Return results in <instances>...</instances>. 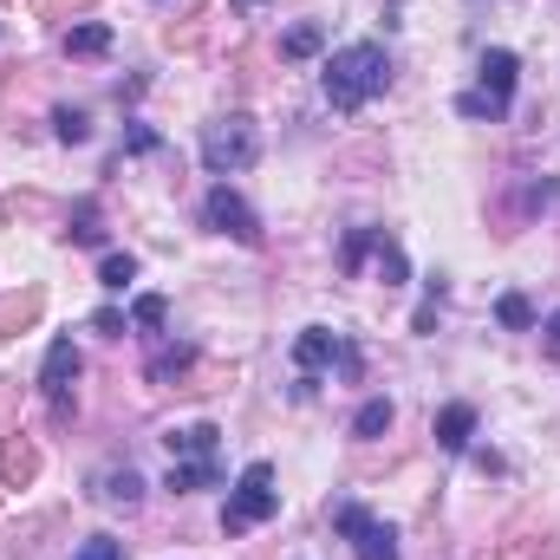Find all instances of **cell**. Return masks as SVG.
<instances>
[{"label":"cell","instance_id":"1","mask_svg":"<svg viewBox=\"0 0 560 560\" xmlns=\"http://www.w3.org/2000/svg\"><path fill=\"white\" fill-rule=\"evenodd\" d=\"M319 79H326V105L352 118V112H365V105L392 85V59H385V46L359 39V46H339Z\"/></svg>","mask_w":560,"mask_h":560},{"label":"cell","instance_id":"2","mask_svg":"<svg viewBox=\"0 0 560 560\" xmlns=\"http://www.w3.org/2000/svg\"><path fill=\"white\" fill-rule=\"evenodd\" d=\"M476 72H482V85L463 92L456 112H463V118H509V105H515V79H522V59H515L509 46H489Z\"/></svg>","mask_w":560,"mask_h":560},{"label":"cell","instance_id":"3","mask_svg":"<svg viewBox=\"0 0 560 560\" xmlns=\"http://www.w3.org/2000/svg\"><path fill=\"white\" fill-rule=\"evenodd\" d=\"M275 509H280L275 469H268V463H248V469L235 476V489H229V509H222V535H248V528L275 522Z\"/></svg>","mask_w":560,"mask_h":560},{"label":"cell","instance_id":"4","mask_svg":"<svg viewBox=\"0 0 560 560\" xmlns=\"http://www.w3.org/2000/svg\"><path fill=\"white\" fill-rule=\"evenodd\" d=\"M255 156H261V131H255L248 112H229V118H215V125L202 131V170H209V176H235V170H248Z\"/></svg>","mask_w":560,"mask_h":560},{"label":"cell","instance_id":"5","mask_svg":"<svg viewBox=\"0 0 560 560\" xmlns=\"http://www.w3.org/2000/svg\"><path fill=\"white\" fill-rule=\"evenodd\" d=\"M79 372H85L79 346L72 339H52L46 346V365H39V392H46L52 423H72V411H79Z\"/></svg>","mask_w":560,"mask_h":560},{"label":"cell","instance_id":"6","mask_svg":"<svg viewBox=\"0 0 560 560\" xmlns=\"http://www.w3.org/2000/svg\"><path fill=\"white\" fill-rule=\"evenodd\" d=\"M332 528L352 541L359 560H398V535H392L372 509H359V502H339V509H332Z\"/></svg>","mask_w":560,"mask_h":560},{"label":"cell","instance_id":"7","mask_svg":"<svg viewBox=\"0 0 560 560\" xmlns=\"http://www.w3.org/2000/svg\"><path fill=\"white\" fill-rule=\"evenodd\" d=\"M202 222H209L215 235H235L242 248H261V215H255V209H248V202H242L229 183H215V189H209V202H202Z\"/></svg>","mask_w":560,"mask_h":560},{"label":"cell","instance_id":"8","mask_svg":"<svg viewBox=\"0 0 560 560\" xmlns=\"http://www.w3.org/2000/svg\"><path fill=\"white\" fill-rule=\"evenodd\" d=\"M293 365L313 378V372H326V365H346V372H359V352L339 339V332H326V326H306L300 339H293Z\"/></svg>","mask_w":560,"mask_h":560},{"label":"cell","instance_id":"9","mask_svg":"<svg viewBox=\"0 0 560 560\" xmlns=\"http://www.w3.org/2000/svg\"><path fill=\"white\" fill-rule=\"evenodd\" d=\"M215 443H222V430H215V423H183V430H163L170 463H215Z\"/></svg>","mask_w":560,"mask_h":560},{"label":"cell","instance_id":"10","mask_svg":"<svg viewBox=\"0 0 560 560\" xmlns=\"http://www.w3.org/2000/svg\"><path fill=\"white\" fill-rule=\"evenodd\" d=\"M92 495H98V502H112V509H138V502H143V476L131 469V463H112V469H98V476H92Z\"/></svg>","mask_w":560,"mask_h":560},{"label":"cell","instance_id":"11","mask_svg":"<svg viewBox=\"0 0 560 560\" xmlns=\"http://www.w3.org/2000/svg\"><path fill=\"white\" fill-rule=\"evenodd\" d=\"M33 476H39V450H33L20 430H13V436H0V482H7V489H26Z\"/></svg>","mask_w":560,"mask_h":560},{"label":"cell","instance_id":"12","mask_svg":"<svg viewBox=\"0 0 560 560\" xmlns=\"http://www.w3.org/2000/svg\"><path fill=\"white\" fill-rule=\"evenodd\" d=\"M39 313H46V293H39V287H20V293H7V300H0V339L26 332Z\"/></svg>","mask_w":560,"mask_h":560},{"label":"cell","instance_id":"13","mask_svg":"<svg viewBox=\"0 0 560 560\" xmlns=\"http://www.w3.org/2000/svg\"><path fill=\"white\" fill-rule=\"evenodd\" d=\"M469 436H476V405H443V411H436V443H443L450 456H463Z\"/></svg>","mask_w":560,"mask_h":560},{"label":"cell","instance_id":"14","mask_svg":"<svg viewBox=\"0 0 560 560\" xmlns=\"http://www.w3.org/2000/svg\"><path fill=\"white\" fill-rule=\"evenodd\" d=\"M365 261H378V280H385V287H405V280H411V261H405V248H398L385 229L372 235V255H365Z\"/></svg>","mask_w":560,"mask_h":560},{"label":"cell","instance_id":"15","mask_svg":"<svg viewBox=\"0 0 560 560\" xmlns=\"http://www.w3.org/2000/svg\"><path fill=\"white\" fill-rule=\"evenodd\" d=\"M222 482V463H170V495H189V489H215Z\"/></svg>","mask_w":560,"mask_h":560},{"label":"cell","instance_id":"16","mask_svg":"<svg viewBox=\"0 0 560 560\" xmlns=\"http://www.w3.org/2000/svg\"><path fill=\"white\" fill-rule=\"evenodd\" d=\"M66 52H72V59H98V52H112V26H105V20L72 26V33H66Z\"/></svg>","mask_w":560,"mask_h":560},{"label":"cell","instance_id":"17","mask_svg":"<svg viewBox=\"0 0 560 560\" xmlns=\"http://www.w3.org/2000/svg\"><path fill=\"white\" fill-rule=\"evenodd\" d=\"M392 418H398V411H392V398H365V405H359V418H352V436H385Z\"/></svg>","mask_w":560,"mask_h":560},{"label":"cell","instance_id":"18","mask_svg":"<svg viewBox=\"0 0 560 560\" xmlns=\"http://www.w3.org/2000/svg\"><path fill=\"white\" fill-rule=\"evenodd\" d=\"M319 46H326V33H319L313 20H300V26H293V33L280 39V59H313Z\"/></svg>","mask_w":560,"mask_h":560},{"label":"cell","instance_id":"19","mask_svg":"<svg viewBox=\"0 0 560 560\" xmlns=\"http://www.w3.org/2000/svg\"><path fill=\"white\" fill-rule=\"evenodd\" d=\"M66 235H72L79 248H98V242H105V229H98V202H79V209H72V229H66Z\"/></svg>","mask_w":560,"mask_h":560},{"label":"cell","instance_id":"20","mask_svg":"<svg viewBox=\"0 0 560 560\" xmlns=\"http://www.w3.org/2000/svg\"><path fill=\"white\" fill-rule=\"evenodd\" d=\"M495 319H502L509 332H528V326H535V306H528V293H502V300H495Z\"/></svg>","mask_w":560,"mask_h":560},{"label":"cell","instance_id":"21","mask_svg":"<svg viewBox=\"0 0 560 560\" xmlns=\"http://www.w3.org/2000/svg\"><path fill=\"white\" fill-rule=\"evenodd\" d=\"M196 365V346H163L156 359H150V378L163 385V378H176V372H189Z\"/></svg>","mask_w":560,"mask_h":560},{"label":"cell","instance_id":"22","mask_svg":"<svg viewBox=\"0 0 560 560\" xmlns=\"http://www.w3.org/2000/svg\"><path fill=\"white\" fill-rule=\"evenodd\" d=\"M131 280H138V261H131V255H105V261H98V287H112V293H125Z\"/></svg>","mask_w":560,"mask_h":560},{"label":"cell","instance_id":"23","mask_svg":"<svg viewBox=\"0 0 560 560\" xmlns=\"http://www.w3.org/2000/svg\"><path fill=\"white\" fill-rule=\"evenodd\" d=\"M52 138H59V143H85V138H92V125H85V112H72V105H59V112H52Z\"/></svg>","mask_w":560,"mask_h":560},{"label":"cell","instance_id":"24","mask_svg":"<svg viewBox=\"0 0 560 560\" xmlns=\"http://www.w3.org/2000/svg\"><path fill=\"white\" fill-rule=\"evenodd\" d=\"M502 560H555V541H535V535H515V541L502 548Z\"/></svg>","mask_w":560,"mask_h":560},{"label":"cell","instance_id":"25","mask_svg":"<svg viewBox=\"0 0 560 560\" xmlns=\"http://www.w3.org/2000/svg\"><path fill=\"white\" fill-rule=\"evenodd\" d=\"M131 319H138L143 332H156V326H163V319H170V306H163V293H143L138 306H131Z\"/></svg>","mask_w":560,"mask_h":560},{"label":"cell","instance_id":"26","mask_svg":"<svg viewBox=\"0 0 560 560\" xmlns=\"http://www.w3.org/2000/svg\"><path fill=\"white\" fill-rule=\"evenodd\" d=\"M72 560H125V541H112V535H92V541H79V555Z\"/></svg>","mask_w":560,"mask_h":560},{"label":"cell","instance_id":"27","mask_svg":"<svg viewBox=\"0 0 560 560\" xmlns=\"http://www.w3.org/2000/svg\"><path fill=\"white\" fill-rule=\"evenodd\" d=\"M143 150H163V138L143 131V125H131V131H125V156H143Z\"/></svg>","mask_w":560,"mask_h":560},{"label":"cell","instance_id":"28","mask_svg":"<svg viewBox=\"0 0 560 560\" xmlns=\"http://www.w3.org/2000/svg\"><path fill=\"white\" fill-rule=\"evenodd\" d=\"M92 332L118 339V332H125V313H118V306H98V313H92Z\"/></svg>","mask_w":560,"mask_h":560},{"label":"cell","instance_id":"29","mask_svg":"<svg viewBox=\"0 0 560 560\" xmlns=\"http://www.w3.org/2000/svg\"><path fill=\"white\" fill-rule=\"evenodd\" d=\"M541 352H548V359H560V313L548 319V339H541Z\"/></svg>","mask_w":560,"mask_h":560}]
</instances>
